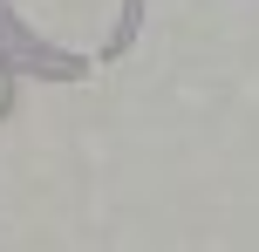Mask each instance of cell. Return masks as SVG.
<instances>
[{"label":"cell","instance_id":"6da1fadb","mask_svg":"<svg viewBox=\"0 0 259 252\" xmlns=\"http://www.w3.org/2000/svg\"><path fill=\"white\" fill-rule=\"evenodd\" d=\"M0 95H7V82H0Z\"/></svg>","mask_w":259,"mask_h":252}]
</instances>
